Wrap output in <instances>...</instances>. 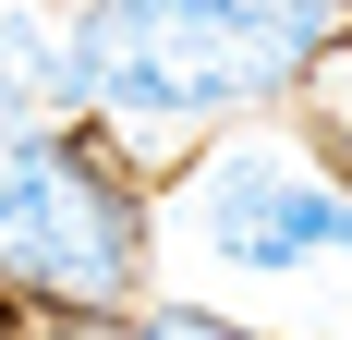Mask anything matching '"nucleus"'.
<instances>
[{
	"label": "nucleus",
	"instance_id": "f257e3e1",
	"mask_svg": "<svg viewBox=\"0 0 352 340\" xmlns=\"http://www.w3.org/2000/svg\"><path fill=\"white\" fill-rule=\"evenodd\" d=\"M73 36L98 73V122L134 158H170L304 98L340 49V0H73Z\"/></svg>",
	"mask_w": 352,
	"mask_h": 340
},
{
	"label": "nucleus",
	"instance_id": "f03ea898",
	"mask_svg": "<svg viewBox=\"0 0 352 340\" xmlns=\"http://www.w3.org/2000/svg\"><path fill=\"white\" fill-rule=\"evenodd\" d=\"M134 146L109 122H12L0 109V292L25 304H146V206Z\"/></svg>",
	"mask_w": 352,
	"mask_h": 340
},
{
	"label": "nucleus",
	"instance_id": "7ed1b4c3",
	"mask_svg": "<svg viewBox=\"0 0 352 340\" xmlns=\"http://www.w3.org/2000/svg\"><path fill=\"white\" fill-rule=\"evenodd\" d=\"M182 219H195L207 255H231L255 279H292V268H316V255H352V182L316 170L304 146H280V134H243V122L182 158Z\"/></svg>",
	"mask_w": 352,
	"mask_h": 340
},
{
	"label": "nucleus",
	"instance_id": "20e7f679",
	"mask_svg": "<svg viewBox=\"0 0 352 340\" xmlns=\"http://www.w3.org/2000/svg\"><path fill=\"white\" fill-rule=\"evenodd\" d=\"M0 109H12V122H98L85 36H73V25H36L25 0H0Z\"/></svg>",
	"mask_w": 352,
	"mask_h": 340
},
{
	"label": "nucleus",
	"instance_id": "39448f33",
	"mask_svg": "<svg viewBox=\"0 0 352 340\" xmlns=\"http://www.w3.org/2000/svg\"><path fill=\"white\" fill-rule=\"evenodd\" d=\"M25 340H146L134 304H25Z\"/></svg>",
	"mask_w": 352,
	"mask_h": 340
},
{
	"label": "nucleus",
	"instance_id": "423d86ee",
	"mask_svg": "<svg viewBox=\"0 0 352 340\" xmlns=\"http://www.w3.org/2000/svg\"><path fill=\"white\" fill-rule=\"evenodd\" d=\"M134 316H146V340H267V328H243L219 304H134Z\"/></svg>",
	"mask_w": 352,
	"mask_h": 340
},
{
	"label": "nucleus",
	"instance_id": "0eeeda50",
	"mask_svg": "<svg viewBox=\"0 0 352 340\" xmlns=\"http://www.w3.org/2000/svg\"><path fill=\"white\" fill-rule=\"evenodd\" d=\"M0 340H25V292H0Z\"/></svg>",
	"mask_w": 352,
	"mask_h": 340
}]
</instances>
